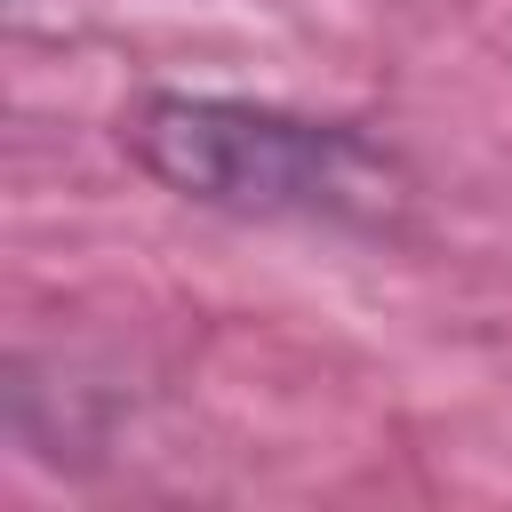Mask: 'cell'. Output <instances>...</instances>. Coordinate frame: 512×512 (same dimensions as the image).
<instances>
[{"label": "cell", "mask_w": 512, "mask_h": 512, "mask_svg": "<svg viewBox=\"0 0 512 512\" xmlns=\"http://www.w3.org/2000/svg\"><path fill=\"white\" fill-rule=\"evenodd\" d=\"M120 152L184 208L232 224H304L392 240L416 216V168L368 120L224 96V88H144L120 112Z\"/></svg>", "instance_id": "cell-1"}]
</instances>
